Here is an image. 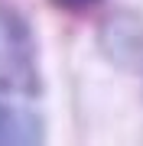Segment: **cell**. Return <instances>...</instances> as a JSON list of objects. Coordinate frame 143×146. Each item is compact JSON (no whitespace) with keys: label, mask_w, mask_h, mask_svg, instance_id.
I'll return each instance as SVG.
<instances>
[{"label":"cell","mask_w":143,"mask_h":146,"mask_svg":"<svg viewBox=\"0 0 143 146\" xmlns=\"http://www.w3.org/2000/svg\"><path fill=\"white\" fill-rule=\"evenodd\" d=\"M0 91L36 98L43 91L39 49L33 26L13 7H0Z\"/></svg>","instance_id":"cell-1"},{"label":"cell","mask_w":143,"mask_h":146,"mask_svg":"<svg viewBox=\"0 0 143 146\" xmlns=\"http://www.w3.org/2000/svg\"><path fill=\"white\" fill-rule=\"evenodd\" d=\"M46 140V127L36 114L13 104H0V143L3 146H36Z\"/></svg>","instance_id":"cell-2"},{"label":"cell","mask_w":143,"mask_h":146,"mask_svg":"<svg viewBox=\"0 0 143 146\" xmlns=\"http://www.w3.org/2000/svg\"><path fill=\"white\" fill-rule=\"evenodd\" d=\"M52 7H59V10L65 13H81V10H91V7H98L101 0H49Z\"/></svg>","instance_id":"cell-3"}]
</instances>
